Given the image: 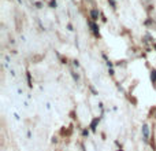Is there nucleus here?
I'll list each match as a JSON object with an SVG mask.
<instances>
[{
	"label": "nucleus",
	"mask_w": 156,
	"mask_h": 151,
	"mask_svg": "<svg viewBox=\"0 0 156 151\" xmlns=\"http://www.w3.org/2000/svg\"><path fill=\"white\" fill-rule=\"evenodd\" d=\"M71 76H73V78L75 80V81H79V76H78V74H75L74 71H71Z\"/></svg>",
	"instance_id": "obj_8"
},
{
	"label": "nucleus",
	"mask_w": 156,
	"mask_h": 151,
	"mask_svg": "<svg viewBox=\"0 0 156 151\" xmlns=\"http://www.w3.org/2000/svg\"><path fill=\"white\" fill-rule=\"evenodd\" d=\"M141 132H142V136H144V140L149 139V126H148L147 124H144V125H142Z\"/></svg>",
	"instance_id": "obj_3"
},
{
	"label": "nucleus",
	"mask_w": 156,
	"mask_h": 151,
	"mask_svg": "<svg viewBox=\"0 0 156 151\" xmlns=\"http://www.w3.org/2000/svg\"><path fill=\"white\" fill-rule=\"evenodd\" d=\"M73 65L75 66V67H79V62H78L77 59H75V60H73Z\"/></svg>",
	"instance_id": "obj_11"
},
{
	"label": "nucleus",
	"mask_w": 156,
	"mask_h": 151,
	"mask_svg": "<svg viewBox=\"0 0 156 151\" xmlns=\"http://www.w3.org/2000/svg\"><path fill=\"white\" fill-rule=\"evenodd\" d=\"M67 27H68V30H73V25H71V23H68Z\"/></svg>",
	"instance_id": "obj_14"
},
{
	"label": "nucleus",
	"mask_w": 156,
	"mask_h": 151,
	"mask_svg": "<svg viewBox=\"0 0 156 151\" xmlns=\"http://www.w3.org/2000/svg\"><path fill=\"white\" fill-rule=\"evenodd\" d=\"M49 7H51V8H56L57 7V2H56V0H51V2H49Z\"/></svg>",
	"instance_id": "obj_7"
},
{
	"label": "nucleus",
	"mask_w": 156,
	"mask_h": 151,
	"mask_svg": "<svg viewBox=\"0 0 156 151\" xmlns=\"http://www.w3.org/2000/svg\"><path fill=\"white\" fill-rule=\"evenodd\" d=\"M82 135H84V136H89V129H84V131H82Z\"/></svg>",
	"instance_id": "obj_9"
},
{
	"label": "nucleus",
	"mask_w": 156,
	"mask_h": 151,
	"mask_svg": "<svg viewBox=\"0 0 156 151\" xmlns=\"http://www.w3.org/2000/svg\"><path fill=\"white\" fill-rule=\"evenodd\" d=\"M151 81H152L153 87H156V69H152L151 71Z\"/></svg>",
	"instance_id": "obj_5"
},
{
	"label": "nucleus",
	"mask_w": 156,
	"mask_h": 151,
	"mask_svg": "<svg viewBox=\"0 0 156 151\" xmlns=\"http://www.w3.org/2000/svg\"><path fill=\"white\" fill-rule=\"evenodd\" d=\"M88 25L90 26V30H92V33H93V36L95 37H100V30H99V26H97V23H96L95 21H92V19H89L88 21Z\"/></svg>",
	"instance_id": "obj_1"
},
{
	"label": "nucleus",
	"mask_w": 156,
	"mask_h": 151,
	"mask_svg": "<svg viewBox=\"0 0 156 151\" xmlns=\"http://www.w3.org/2000/svg\"><path fill=\"white\" fill-rule=\"evenodd\" d=\"M108 3L112 5V8H116V4H115V2H114V0H108Z\"/></svg>",
	"instance_id": "obj_10"
},
{
	"label": "nucleus",
	"mask_w": 156,
	"mask_h": 151,
	"mask_svg": "<svg viewBox=\"0 0 156 151\" xmlns=\"http://www.w3.org/2000/svg\"><path fill=\"white\" fill-rule=\"evenodd\" d=\"M36 5H37V8H41V7H43V4H41L40 2H37V3H36Z\"/></svg>",
	"instance_id": "obj_13"
},
{
	"label": "nucleus",
	"mask_w": 156,
	"mask_h": 151,
	"mask_svg": "<svg viewBox=\"0 0 156 151\" xmlns=\"http://www.w3.org/2000/svg\"><path fill=\"white\" fill-rule=\"evenodd\" d=\"M152 45H153V48H155V51H156V43H153Z\"/></svg>",
	"instance_id": "obj_15"
},
{
	"label": "nucleus",
	"mask_w": 156,
	"mask_h": 151,
	"mask_svg": "<svg viewBox=\"0 0 156 151\" xmlns=\"http://www.w3.org/2000/svg\"><path fill=\"white\" fill-rule=\"evenodd\" d=\"M100 121H101V117H95L92 121H90V124H89V129L92 132H96V129H97V125L100 124Z\"/></svg>",
	"instance_id": "obj_2"
},
{
	"label": "nucleus",
	"mask_w": 156,
	"mask_h": 151,
	"mask_svg": "<svg viewBox=\"0 0 156 151\" xmlns=\"http://www.w3.org/2000/svg\"><path fill=\"white\" fill-rule=\"evenodd\" d=\"M108 71H109V74H111V76H114V74H115L114 69H108Z\"/></svg>",
	"instance_id": "obj_12"
},
{
	"label": "nucleus",
	"mask_w": 156,
	"mask_h": 151,
	"mask_svg": "<svg viewBox=\"0 0 156 151\" xmlns=\"http://www.w3.org/2000/svg\"><path fill=\"white\" fill-rule=\"evenodd\" d=\"M18 3H19V4H22V0H18Z\"/></svg>",
	"instance_id": "obj_16"
},
{
	"label": "nucleus",
	"mask_w": 156,
	"mask_h": 151,
	"mask_svg": "<svg viewBox=\"0 0 156 151\" xmlns=\"http://www.w3.org/2000/svg\"><path fill=\"white\" fill-rule=\"evenodd\" d=\"M116 151H123V150H120V148H119V150H116Z\"/></svg>",
	"instance_id": "obj_17"
},
{
	"label": "nucleus",
	"mask_w": 156,
	"mask_h": 151,
	"mask_svg": "<svg viewBox=\"0 0 156 151\" xmlns=\"http://www.w3.org/2000/svg\"><path fill=\"white\" fill-rule=\"evenodd\" d=\"M99 15H100V13H99V10H96V8H93V10H90V19L92 21H97L99 19Z\"/></svg>",
	"instance_id": "obj_4"
},
{
	"label": "nucleus",
	"mask_w": 156,
	"mask_h": 151,
	"mask_svg": "<svg viewBox=\"0 0 156 151\" xmlns=\"http://www.w3.org/2000/svg\"><path fill=\"white\" fill-rule=\"evenodd\" d=\"M26 77H27V85H29V88H32L33 84H32V74H30V71H26Z\"/></svg>",
	"instance_id": "obj_6"
}]
</instances>
